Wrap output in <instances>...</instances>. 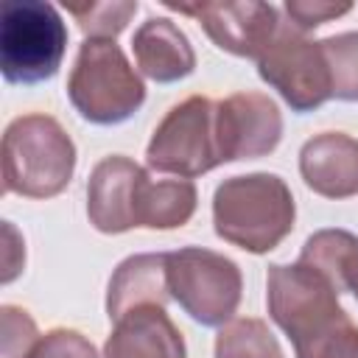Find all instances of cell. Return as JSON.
Masks as SVG:
<instances>
[{"label": "cell", "instance_id": "6da1fadb", "mask_svg": "<svg viewBox=\"0 0 358 358\" xmlns=\"http://www.w3.org/2000/svg\"><path fill=\"white\" fill-rule=\"evenodd\" d=\"M266 305L296 358H358V327L336 288L302 263L268 266Z\"/></svg>", "mask_w": 358, "mask_h": 358}, {"label": "cell", "instance_id": "7a4b0ae2", "mask_svg": "<svg viewBox=\"0 0 358 358\" xmlns=\"http://www.w3.org/2000/svg\"><path fill=\"white\" fill-rule=\"evenodd\" d=\"M296 204L291 187L277 173L229 176L215 187L213 224L215 235L243 252L266 255L294 229Z\"/></svg>", "mask_w": 358, "mask_h": 358}, {"label": "cell", "instance_id": "3957f363", "mask_svg": "<svg viewBox=\"0 0 358 358\" xmlns=\"http://www.w3.org/2000/svg\"><path fill=\"white\" fill-rule=\"evenodd\" d=\"M76 171V143L50 115H20L3 134V187L25 199L59 196Z\"/></svg>", "mask_w": 358, "mask_h": 358}, {"label": "cell", "instance_id": "277c9868", "mask_svg": "<svg viewBox=\"0 0 358 358\" xmlns=\"http://www.w3.org/2000/svg\"><path fill=\"white\" fill-rule=\"evenodd\" d=\"M67 98L84 120L115 126L143 106L145 84L115 39H84L67 78Z\"/></svg>", "mask_w": 358, "mask_h": 358}, {"label": "cell", "instance_id": "5b68a950", "mask_svg": "<svg viewBox=\"0 0 358 358\" xmlns=\"http://www.w3.org/2000/svg\"><path fill=\"white\" fill-rule=\"evenodd\" d=\"M67 50V25L45 0H8L0 11V70L8 84L56 76Z\"/></svg>", "mask_w": 358, "mask_h": 358}, {"label": "cell", "instance_id": "8992f818", "mask_svg": "<svg viewBox=\"0 0 358 358\" xmlns=\"http://www.w3.org/2000/svg\"><path fill=\"white\" fill-rule=\"evenodd\" d=\"M168 291L193 322L218 327L235 316L243 277L235 260L213 249L185 246L168 252Z\"/></svg>", "mask_w": 358, "mask_h": 358}, {"label": "cell", "instance_id": "52a82bcc", "mask_svg": "<svg viewBox=\"0 0 358 358\" xmlns=\"http://www.w3.org/2000/svg\"><path fill=\"white\" fill-rule=\"evenodd\" d=\"M215 103L204 95H190L171 106L159 126L154 129L145 162L151 171L176 173L179 179H193L215 165H224L215 126Z\"/></svg>", "mask_w": 358, "mask_h": 358}, {"label": "cell", "instance_id": "ba28073f", "mask_svg": "<svg viewBox=\"0 0 358 358\" xmlns=\"http://www.w3.org/2000/svg\"><path fill=\"white\" fill-rule=\"evenodd\" d=\"M257 73L299 115L313 112L333 98L322 42L308 39L291 20H282L274 42L257 59Z\"/></svg>", "mask_w": 358, "mask_h": 358}, {"label": "cell", "instance_id": "9c48e42d", "mask_svg": "<svg viewBox=\"0 0 358 358\" xmlns=\"http://www.w3.org/2000/svg\"><path fill=\"white\" fill-rule=\"evenodd\" d=\"M168 8L193 17L204 34L215 42V48L241 56V59H260L266 48L274 42L282 17L280 8L271 3H165Z\"/></svg>", "mask_w": 358, "mask_h": 358}, {"label": "cell", "instance_id": "30bf717a", "mask_svg": "<svg viewBox=\"0 0 358 358\" xmlns=\"http://www.w3.org/2000/svg\"><path fill=\"white\" fill-rule=\"evenodd\" d=\"M215 126L224 162L266 157L282 137V115L263 92H235L218 101Z\"/></svg>", "mask_w": 358, "mask_h": 358}, {"label": "cell", "instance_id": "8fae6325", "mask_svg": "<svg viewBox=\"0 0 358 358\" xmlns=\"http://www.w3.org/2000/svg\"><path fill=\"white\" fill-rule=\"evenodd\" d=\"M148 171L123 154L103 157L87 182V215L98 232L117 235L140 227V199Z\"/></svg>", "mask_w": 358, "mask_h": 358}, {"label": "cell", "instance_id": "7c38bea8", "mask_svg": "<svg viewBox=\"0 0 358 358\" xmlns=\"http://www.w3.org/2000/svg\"><path fill=\"white\" fill-rule=\"evenodd\" d=\"M305 185L324 199L358 196V140L344 131H322L299 148Z\"/></svg>", "mask_w": 358, "mask_h": 358}, {"label": "cell", "instance_id": "4fadbf2b", "mask_svg": "<svg viewBox=\"0 0 358 358\" xmlns=\"http://www.w3.org/2000/svg\"><path fill=\"white\" fill-rule=\"evenodd\" d=\"M103 358H187V350L162 305H140L115 322Z\"/></svg>", "mask_w": 358, "mask_h": 358}, {"label": "cell", "instance_id": "5bb4252c", "mask_svg": "<svg viewBox=\"0 0 358 358\" xmlns=\"http://www.w3.org/2000/svg\"><path fill=\"white\" fill-rule=\"evenodd\" d=\"M134 62L143 76L157 84H171L196 70L190 39L168 17H148L131 36Z\"/></svg>", "mask_w": 358, "mask_h": 358}, {"label": "cell", "instance_id": "9a60e30c", "mask_svg": "<svg viewBox=\"0 0 358 358\" xmlns=\"http://www.w3.org/2000/svg\"><path fill=\"white\" fill-rule=\"evenodd\" d=\"M168 252H145L126 257L106 288V316L117 322L123 313L140 305H162L168 302Z\"/></svg>", "mask_w": 358, "mask_h": 358}, {"label": "cell", "instance_id": "2e32d148", "mask_svg": "<svg viewBox=\"0 0 358 358\" xmlns=\"http://www.w3.org/2000/svg\"><path fill=\"white\" fill-rule=\"evenodd\" d=\"M296 263L308 266L322 280H327L336 288V294L355 291L358 288V235L347 229H319L305 241Z\"/></svg>", "mask_w": 358, "mask_h": 358}, {"label": "cell", "instance_id": "e0dca14e", "mask_svg": "<svg viewBox=\"0 0 358 358\" xmlns=\"http://www.w3.org/2000/svg\"><path fill=\"white\" fill-rule=\"evenodd\" d=\"M196 185L190 179H148L140 199V227L145 229H176L185 227L196 213Z\"/></svg>", "mask_w": 358, "mask_h": 358}, {"label": "cell", "instance_id": "ac0fdd59", "mask_svg": "<svg viewBox=\"0 0 358 358\" xmlns=\"http://www.w3.org/2000/svg\"><path fill=\"white\" fill-rule=\"evenodd\" d=\"M215 358H285L263 319H229L215 336Z\"/></svg>", "mask_w": 358, "mask_h": 358}, {"label": "cell", "instance_id": "d6986e66", "mask_svg": "<svg viewBox=\"0 0 358 358\" xmlns=\"http://www.w3.org/2000/svg\"><path fill=\"white\" fill-rule=\"evenodd\" d=\"M76 17L78 28L87 39H115L129 20L137 14V0H87V3H64Z\"/></svg>", "mask_w": 358, "mask_h": 358}, {"label": "cell", "instance_id": "ffe728a7", "mask_svg": "<svg viewBox=\"0 0 358 358\" xmlns=\"http://www.w3.org/2000/svg\"><path fill=\"white\" fill-rule=\"evenodd\" d=\"M319 42L330 70V95L338 101H358V34H336Z\"/></svg>", "mask_w": 358, "mask_h": 358}, {"label": "cell", "instance_id": "44dd1931", "mask_svg": "<svg viewBox=\"0 0 358 358\" xmlns=\"http://www.w3.org/2000/svg\"><path fill=\"white\" fill-rule=\"evenodd\" d=\"M0 319H3V336H0L3 355L0 358H28L34 352L36 341L42 338L31 313L17 305H3Z\"/></svg>", "mask_w": 358, "mask_h": 358}, {"label": "cell", "instance_id": "7402d4cb", "mask_svg": "<svg viewBox=\"0 0 358 358\" xmlns=\"http://www.w3.org/2000/svg\"><path fill=\"white\" fill-rule=\"evenodd\" d=\"M28 358H98V352L84 333L70 327H56L36 341Z\"/></svg>", "mask_w": 358, "mask_h": 358}, {"label": "cell", "instance_id": "603a6c76", "mask_svg": "<svg viewBox=\"0 0 358 358\" xmlns=\"http://www.w3.org/2000/svg\"><path fill=\"white\" fill-rule=\"evenodd\" d=\"M282 8L288 14V20L305 34L310 28H319L327 20H336V17H344L347 11H352L350 3H327V0H288Z\"/></svg>", "mask_w": 358, "mask_h": 358}, {"label": "cell", "instance_id": "cb8c5ba5", "mask_svg": "<svg viewBox=\"0 0 358 358\" xmlns=\"http://www.w3.org/2000/svg\"><path fill=\"white\" fill-rule=\"evenodd\" d=\"M352 294H355V299H358V288H355V291H352Z\"/></svg>", "mask_w": 358, "mask_h": 358}]
</instances>
